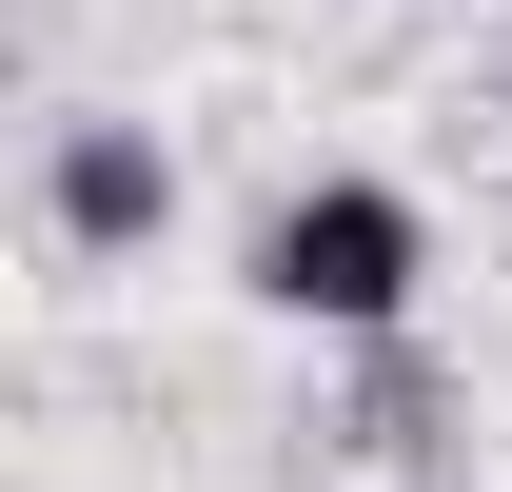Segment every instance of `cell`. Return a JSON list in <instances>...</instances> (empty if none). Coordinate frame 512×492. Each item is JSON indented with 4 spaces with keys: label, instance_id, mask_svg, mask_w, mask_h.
Returning a JSON list of instances; mask_svg holds the SVG:
<instances>
[{
    "label": "cell",
    "instance_id": "1",
    "mask_svg": "<svg viewBox=\"0 0 512 492\" xmlns=\"http://www.w3.org/2000/svg\"><path fill=\"white\" fill-rule=\"evenodd\" d=\"M414 276H434V217H414L394 178H296L276 217H256V296L296 315V335H394Z\"/></svg>",
    "mask_w": 512,
    "mask_h": 492
},
{
    "label": "cell",
    "instance_id": "2",
    "mask_svg": "<svg viewBox=\"0 0 512 492\" xmlns=\"http://www.w3.org/2000/svg\"><path fill=\"white\" fill-rule=\"evenodd\" d=\"M40 217H60L79 256H138L158 217H178V158H158L138 119H60L40 138Z\"/></svg>",
    "mask_w": 512,
    "mask_h": 492
},
{
    "label": "cell",
    "instance_id": "3",
    "mask_svg": "<svg viewBox=\"0 0 512 492\" xmlns=\"http://www.w3.org/2000/svg\"><path fill=\"white\" fill-rule=\"evenodd\" d=\"M493 119H512V79H493Z\"/></svg>",
    "mask_w": 512,
    "mask_h": 492
}]
</instances>
